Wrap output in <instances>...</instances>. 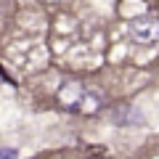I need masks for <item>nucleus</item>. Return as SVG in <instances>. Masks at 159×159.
I'll list each match as a JSON object with an SVG mask.
<instances>
[{"label": "nucleus", "mask_w": 159, "mask_h": 159, "mask_svg": "<svg viewBox=\"0 0 159 159\" xmlns=\"http://www.w3.org/2000/svg\"><path fill=\"white\" fill-rule=\"evenodd\" d=\"M130 34L138 43H154L159 40V19L154 16H141L130 24Z\"/></svg>", "instance_id": "f257e3e1"}, {"label": "nucleus", "mask_w": 159, "mask_h": 159, "mask_svg": "<svg viewBox=\"0 0 159 159\" xmlns=\"http://www.w3.org/2000/svg\"><path fill=\"white\" fill-rule=\"evenodd\" d=\"M85 88L82 85H77V82H66V85H61L58 88V93H56V98H58V103L61 106H66V109H80V103H82V98H85Z\"/></svg>", "instance_id": "f03ea898"}, {"label": "nucleus", "mask_w": 159, "mask_h": 159, "mask_svg": "<svg viewBox=\"0 0 159 159\" xmlns=\"http://www.w3.org/2000/svg\"><path fill=\"white\" fill-rule=\"evenodd\" d=\"M114 119H117L119 125H138V122H143V117L135 111V109H130V106H125L119 114H114Z\"/></svg>", "instance_id": "7ed1b4c3"}, {"label": "nucleus", "mask_w": 159, "mask_h": 159, "mask_svg": "<svg viewBox=\"0 0 159 159\" xmlns=\"http://www.w3.org/2000/svg\"><path fill=\"white\" fill-rule=\"evenodd\" d=\"M98 106H101V98H98L96 93H85V98H82V103H80V111L82 114H93V111H98Z\"/></svg>", "instance_id": "20e7f679"}, {"label": "nucleus", "mask_w": 159, "mask_h": 159, "mask_svg": "<svg viewBox=\"0 0 159 159\" xmlns=\"http://www.w3.org/2000/svg\"><path fill=\"white\" fill-rule=\"evenodd\" d=\"M19 154H16V148H3L0 151V159H16Z\"/></svg>", "instance_id": "39448f33"}, {"label": "nucleus", "mask_w": 159, "mask_h": 159, "mask_svg": "<svg viewBox=\"0 0 159 159\" xmlns=\"http://www.w3.org/2000/svg\"><path fill=\"white\" fill-rule=\"evenodd\" d=\"M45 3H56V0H45Z\"/></svg>", "instance_id": "423d86ee"}]
</instances>
